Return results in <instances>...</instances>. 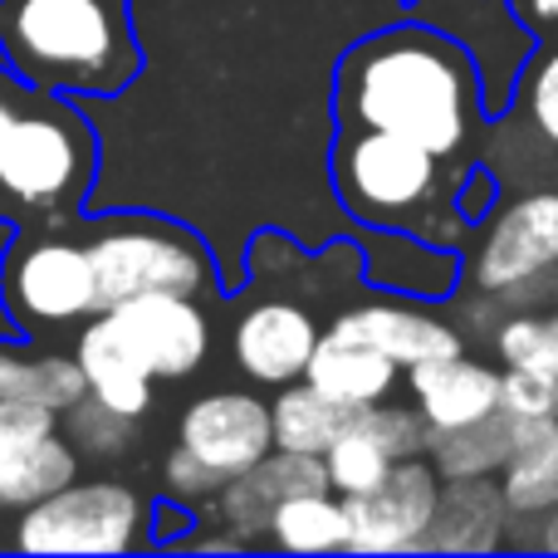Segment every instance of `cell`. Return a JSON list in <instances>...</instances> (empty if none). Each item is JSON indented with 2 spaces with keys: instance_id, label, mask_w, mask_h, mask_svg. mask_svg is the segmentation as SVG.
I'll list each match as a JSON object with an SVG mask.
<instances>
[{
  "instance_id": "obj_1",
  "label": "cell",
  "mask_w": 558,
  "mask_h": 558,
  "mask_svg": "<svg viewBox=\"0 0 558 558\" xmlns=\"http://www.w3.org/2000/svg\"><path fill=\"white\" fill-rule=\"evenodd\" d=\"M407 0H133L143 74L88 98L98 182L88 211H162L211 241L226 294L251 284L260 231L304 251L353 231L328 182L333 69L348 39Z\"/></svg>"
},
{
  "instance_id": "obj_2",
  "label": "cell",
  "mask_w": 558,
  "mask_h": 558,
  "mask_svg": "<svg viewBox=\"0 0 558 558\" xmlns=\"http://www.w3.org/2000/svg\"><path fill=\"white\" fill-rule=\"evenodd\" d=\"M338 128H383L461 162L490 128L475 59L416 15H392L348 39L333 69Z\"/></svg>"
},
{
  "instance_id": "obj_3",
  "label": "cell",
  "mask_w": 558,
  "mask_h": 558,
  "mask_svg": "<svg viewBox=\"0 0 558 558\" xmlns=\"http://www.w3.org/2000/svg\"><path fill=\"white\" fill-rule=\"evenodd\" d=\"M98 162L88 108L35 88L0 59V216L15 231H69L88 211Z\"/></svg>"
},
{
  "instance_id": "obj_4",
  "label": "cell",
  "mask_w": 558,
  "mask_h": 558,
  "mask_svg": "<svg viewBox=\"0 0 558 558\" xmlns=\"http://www.w3.org/2000/svg\"><path fill=\"white\" fill-rule=\"evenodd\" d=\"M0 59L49 94L113 98L143 74L133 0H0Z\"/></svg>"
},
{
  "instance_id": "obj_5",
  "label": "cell",
  "mask_w": 558,
  "mask_h": 558,
  "mask_svg": "<svg viewBox=\"0 0 558 558\" xmlns=\"http://www.w3.org/2000/svg\"><path fill=\"white\" fill-rule=\"evenodd\" d=\"M471 162H446L432 147L383 128H338L328 182L353 226L412 231L432 245L465 251L471 226L456 211V186Z\"/></svg>"
},
{
  "instance_id": "obj_6",
  "label": "cell",
  "mask_w": 558,
  "mask_h": 558,
  "mask_svg": "<svg viewBox=\"0 0 558 558\" xmlns=\"http://www.w3.org/2000/svg\"><path fill=\"white\" fill-rule=\"evenodd\" d=\"M74 235L88 245L98 279V308L137 294H192L221 304L226 279L216 251L196 226L162 211H84Z\"/></svg>"
},
{
  "instance_id": "obj_7",
  "label": "cell",
  "mask_w": 558,
  "mask_h": 558,
  "mask_svg": "<svg viewBox=\"0 0 558 558\" xmlns=\"http://www.w3.org/2000/svg\"><path fill=\"white\" fill-rule=\"evenodd\" d=\"M20 554H133L153 549V500L123 481H69L25 505L10 530Z\"/></svg>"
},
{
  "instance_id": "obj_8",
  "label": "cell",
  "mask_w": 558,
  "mask_h": 558,
  "mask_svg": "<svg viewBox=\"0 0 558 558\" xmlns=\"http://www.w3.org/2000/svg\"><path fill=\"white\" fill-rule=\"evenodd\" d=\"M0 304L25 338H45L98 314V279L88 245L69 231H15L0 255Z\"/></svg>"
},
{
  "instance_id": "obj_9",
  "label": "cell",
  "mask_w": 558,
  "mask_h": 558,
  "mask_svg": "<svg viewBox=\"0 0 558 558\" xmlns=\"http://www.w3.org/2000/svg\"><path fill=\"white\" fill-rule=\"evenodd\" d=\"M402 10L451 35L475 59L481 104L490 123H500L520 104V84L539 54V35L514 15L510 0H407Z\"/></svg>"
},
{
  "instance_id": "obj_10",
  "label": "cell",
  "mask_w": 558,
  "mask_h": 558,
  "mask_svg": "<svg viewBox=\"0 0 558 558\" xmlns=\"http://www.w3.org/2000/svg\"><path fill=\"white\" fill-rule=\"evenodd\" d=\"M558 270V192H524L485 216V235L465 251V289L500 299L505 289Z\"/></svg>"
},
{
  "instance_id": "obj_11",
  "label": "cell",
  "mask_w": 558,
  "mask_h": 558,
  "mask_svg": "<svg viewBox=\"0 0 558 558\" xmlns=\"http://www.w3.org/2000/svg\"><path fill=\"white\" fill-rule=\"evenodd\" d=\"M436 495H441V471L426 456L397 461L373 490L343 495L348 554H422Z\"/></svg>"
},
{
  "instance_id": "obj_12",
  "label": "cell",
  "mask_w": 558,
  "mask_h": 558,
  "mask_svg": "<svg viewBox=\"0 0 558 558\" xmlns=\"http://www.w3.org/2000/svg\"><path fill=\"white\" fill-rule=\"evenodd\" d=\"M157 383H182L211 357V308L192 294H137L108 308Z\"/></svg>"
},
{
  "instance_id": "obj_13",
  "label": "cell",
  "mask_w": 558,
  "mask_h": 558,
  "mask_svg": "<svg viewBox=\"0 0 558 558\" xmlns=\"http://www.w3.org/2000/svg\"><path fill=\"white\" fill-rule=\"evenodd\" d=\"M78 481V451L59 432V412L0 397V510H25Z\"/></svg>"
},
{
  "instance_id": "obj_14",
  "label": "cell",
  "mask_w": 558,
  "mask_h": 558,
  "mask_svg": "<svg viewBox=\"0 0 558 558\" xmlns=\"http://www.w3.org/2000/svg\"><path fill=\"white\" fill-rule=\"evenodd\" d=\"M318 338V314L308 304H299L294 294H265L235 318L231 328V357L251 383L260 387H284L299 383L314 357Z\"/></svg>"
},
{
  "instance_id": "obj_15",
  "label": "cell",
  "mask_w": 558,
  "mask_h": 558,
  "mask_svg": "<svg viewBox=\"0 0 558 558\" xmlns=\"http://www.w3.org/2000/svg\"><path fill=\"white\" fill-rule=\"evenodd\" d=\"M314 490H333L324 456H304V451L275 446L265 461L231 475V481L216 490L211 510H216L221 530H231L245 549H255V544L270 539V520H275L279 500H289V495H314Z\"/></svg>"
},
{
  "instance_id": "obj_16",
  "label": "cell",
  "mask_w": 558,
  "mask_h": 558,
  "mask_svg": "<svg viewBox=\"0 0 558 558\" xmlns=\"http://www.w3.org/2000/svg\"><path fill=\"white\" fill-rule=\"evenodd\" d=\"M348 235L363 255V284L377 294L446 304L465 284V251L432 245L412 231H377V226H353Z\"/></svg>"
},
{
  "instance_id": "obj_17",
  "label": "cell",
  "mask_w": 558,
  "mask_h": 558,
  "mask_svg": "<svg viewBox=\"0 0 558 558\" xmlns=\"http://www.w3.org/2000/svg\"><path fill=\"white\" fill-rule=\"evenodd\" d=\"M177 441L231 481L275 451L270 402L255 392H206L182 412Z\"/></svg>"
},
{
  "instance_id": "obj_18",
  "label": "cell",
  "mask_w": 558,
  "mask_h": 558,
  "mask_svg": "<svg viewBox=\"0 0 558 558\" xmlns=\"http://www.w3.org/2000/svg\"><path fill=\"white\" fill-rule=\"evenodd\" d=\"M328 328H338V333H348V338H363V343H373V348H383L397 367L465 353L461 328H456L451 318L436 314L426 299L387 294V299H373V304L338 308V314L328 318Z\"/></svg>"
},
{
  "instance_id": "obj_19",
  "label": "cell",
  "mask_w": 558,
  "mask_h": 558,
  "mask_svg": "<svg viewBox=\"0 0 558 558\" xmlns=\"http://www.w3.org/2000/svg\"><path fill=\"white\" fill-rule=\"evenodd\" d=\"M402 383L432 432H456V426H471L481 416L500 412V367L481 363L471 353L412 363L402 367Z\"/></svg>"
},
{
  "instance_id": "obj_20",
  "label": "cell",
  "mask_w": 558,
  "mask_h": 558,
  "mask_svg": "<svg viewBox=\"0 0 558 558\" xmlns=\"http://www.w3.org/2000/svg\"><path fill=\"white\" fill-rule=\"evenodd\" d=\"M510 500L500 481L490 475H441L432 530L422 539V554H495L505 549L510 530Z\"/></svg>"
},
{
  "instance_id": "obj_21",
  "label": "cell",
  "mask_w": 558,
  "mask_h": 558,
  "mask_svg": "<svg viewBox=\"0 0 558 558\" xmlns=\"http://www.w3.org/2000/svg\"><path fill=\"white\" fill-rule=\"evenodd\" d=\"M74 363L84 367V383L88 397H98L104 407H113L118 416H133L143 422L153 412V397H157V377L147 373V363L128 348V338L118 333L113 314L98 308L94 318L78 324L74 338Z\"/></svg>"
},
{
  "instance_id": "obj_22",
  "label": "cell",
  "mask_w": 558,
  "mask_h": 558,
  "mask_svg": "<svg viewBox=\"0 0 558 558\" xmlns=\"http://www.w3.org/2000/svg\"><path fill=\"white\" fill-rule=\"evenodd\" d=\"M304 383H314L318 392L338 397L343 407H373V402H387L402 383V367L383 353V348L363 343V338H348L338 328H324L318 338L314 357L304 367Z\"/></svg>"
},
{
  "instance_id": "obj_23",
  "label": "cell",
  "mask_w": 558,
  "mask_h": 558,
  "mask_svg": "<svg viewBox=\"0 0 558 558\" xmlns=\"http://www.w3.org/2000/svg\"><path fill=\"white\" fill-rule=\"evenodd\" d=\"M84 392L88 383L74 353L39 348L35 338H0V397L5 402H39L49 412H64Z\"/></svg>"
},
{
  "instance_id": "obj_24",
  "label": "cell",
  "mask_w": 558,
  "mask_h": 558,
  "mask_svg": "<svg viewBox=\"0 0 558 558\" xmlns=\"http://www.w3.org/2000/svg\"><path fill=\"white\" fill-rule=\"evenodd\" d=\"M500 490L510 514L539 520L558 505V416L549 422H514V446L500 465Z\"/></svg>"
},
{
  "instance_id": "obj_25",
  "label": "cell",
  "mask_w": 558,
  "mask_h": 558,
  "mask_svg": "<svg viewBox=\"0 0 558 558\" xmlns=\"http://www.w3.org/2000/svg\"><path fill=\"white\" fill-rule=\"evenodd\" d=\"M353 422V407H343L338 397L318 392L314 383H284L279 397L270 402V426H275V446L284 451H304V456H324L328 446L343 436V426Z\"/></svg>"
},
{
  "instance_id": "obj_26",
  "label": "cell",
  "mask_w": 558,
  "mask_h": 558,
  "mask_svg": "<svg viewBox=\"0 0 558 558\" xmlns=\"http://www.w3.org/2000/svg\"><path fill=\"white\" fill-rule=\"evenodd\" d=\"M270 549L279 554H348V510L338 490L289 495L270 520Z\"/></svg>"
},
{
  "instance_id": "obj_27",
  "label": "cell",
  "mask_w": 558,
  "mask_h": 558,
  "mask_svg": "<svg viewBox=\"0 0 558 558\" xmlns=\"http://www.w3.org/2000/svg\"><path fill=\"white\" fill-rule=\"evenodd\" d=\"M510 446H514V416L490 412L471 426H456V432H432L426 456H432V465L441 475H500Z\"/></svg>"
},
{
  "instance_id": "obj_28",
  "label": "cell",
  "mask_w": 558,
  "mask_h": 558,
  "mask_svg": "<svg viewBox=\"0 0 558 558\" xmlns=\"http://www.w3.org/2000/svg\"><path fill=\"white\" fill-rule=\"evenodd\" d=\"M59 432H64V441L74 446L78 456L113 461V456H123L128 446H133L137 422H133V416H118L113 407H104L98 397L84 392L74 407H64V412H59Z\"/></svg>"
},
{
  "instance_id": "obj_29",
  "label": "cell",
  "mask_w": 558,
  "mask_h": 558,
  "mask_svg": "<svg viewBox=\"0 0 558 558\" xmlns=\"http://www.w3.org/2000/svg\"><path fill=\"white\" fill-rule=\"evenodd\" d=\"M495 357L505 367H534L558 377V328L539 308H510L495 324Z\"/></svg>"
},
{
  "instance_id": "obj_30",
  "label": "cell",
  "mask_w": 558,
  "mask_h": 558,
  "mask_svg": "<svg viewBox=\"0 0 558 558\" xmlns=\"http://www.w3.org/2000/svg\"><path fill=\"white\" fill-rule=\"evenodd\" d=\"M324 465H328V485H333L338 495H357V490H373L397 461L363 432V426L348 422L343 436L324 451Z\"/></svg>"
},
{
  "instance_id": "obj_31",
  "label": "cell",
  "mask_w": 558,
  "mask_h": 558,
  "mask_svg": "<svg viewBox=\"0 0 558 558\" xmlns=\"http://www.w3.org/2000/svg\"><path fill=\"white\" fill-rule=\"evenodd\" d=\"M500 412L514 422H549L558 416V377L534 367H500Z\"/></svg>"
},
{
  "instance_id": "obj_32",
  "label": "cell",
  "mask_w": 558,
  "mask_h": 558,
  "mask_svg": "<svg viewBox=\"0 0 558 558\" xmlns=\"http://www.w3.org/2000/svg\"><path fill=\"white\" fill-rule=\"evenodd\" d=\"M524 113H530V128L544 137L549 147H558V45H539L530 74L520 84Z\"/></svg>"
},
{
  "instance_id": "obj_33",
  "label": "cell",
  "mask_w": 558,
  "mask_h": 558,
  "mask_svg": "<svg viewBox=\"0 0 558 558\" xmlns=\"http://www.w3.org/2000/svg\"><path fill=\"white\" fill-rule=\"evenodd\" d=\"M226 485V475L221 471H211V465L202 461V456H192L182 441L167 451V461H162V495H172V500H182V505H192L196 514L206 510V505L216 500V490Z\"/></svg>"
},
{
  "instance_id": "obj_34",
  "label": "cell",
  "mask_w": 558,
  "mask_h": 558,
  "mask_svg": "<svg viewBox=\"0 0 558 558\" xmlns=\"http://www.w3.org/2000/svg\"><path fill=\"white\" fill-rule=\"evenodd\" d=\"M505 186H500V172H495L490 162H471L461 177V186H456V211H461V221L471 226V231H481L485 216L500 206Z\"/></svg>"
},
{
  "instance_id": "obj_35",
  "label": "cell",
  "mask_w": 558,
  "mask_h": 558,
  "mask_svg": "<svg viewBox=\"0 0 558 558\" xmlns=\"http://www.w3.org/2000/svg\"><path fill=\"white\" fill-rule=\"evenodd\" d=\"M202 514L192 505L172 500V495H157L153 500V549H177L186 539V530H196Z\"/></svg>"
},
{
  "instance_id": "obj_36",
  "label": "cell",
  "mask_w": 558,
  "mask_h": 558,
  "mask_svg": "<svg viewBox=\"0 0 558 558\" xmlns=\"http://www.w3.org/2000/svg\"><path fill=\"white\" fill-rule=\"evenodd\" d=\"M510 5L539 35V45H558V0H510Z\"/></svg>"
},
{
  "instance_id": "obj_37",
  "label": "cell",
  "mask_w": 558,
  "mask_h": 558,
  "mask_svg": "<svg viewBox=\"0 0 558 558\" xmlns=\"http://www.w3.org/2000/svg\"><path fill=\"white\" fill-rule=\"evenodd\" d=\"M544 549H558V505L549 510V534H544Z\"/></svg>"
},
{
  "instance_id": "obj_38",
  "label": "cell",
  "mask_w": 558,
  "mask_h": 558,
  "mask_svg": "<svg viewBox=\"0 0 558 558\" xmlns=\"http://www.w3.org/2000/svg\"><path fill=\"white\" fill-rule=\"evenodd\" d=\"M549 318H554V328H558V304H554V314H549Z\"/></svg>"
}]
</instances>
